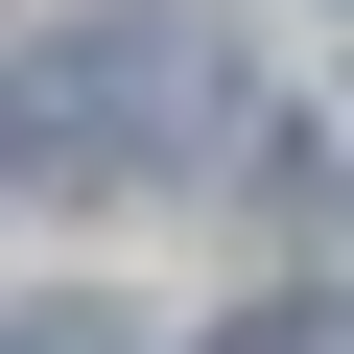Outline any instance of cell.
<instances>
[{
  "label": "cell",
  "instance_id": "obj_3",
  "mask_svg": "<svg viewBox=\"0 0 354 354\" xmlns=\"http://www.w3.org/2000/svg\"><path fill=\"white\" fill-rule=\"evenodd\" d=\"M24 354H118V307H24Z\"/></svg>",
  "mask_w": 354,
  "mask_h": 354
},
{
  "label": "cell",
  "instance_id": "obj_2",
  "mask_svg": "<svg viewBox=\"0 0 354 354\" xmlns=\"http://www.w3.org/2000/svg\"><path fill=\"white\" fill-rule=\"evenodd\" d=\"M213 354H354V307H260V330H213Z\"/></svg>",
  "mask_w": 354,
  "mask_h": 354
},
{
  "label": "cell",
  "instance_id": "obj_1",
  "mask_svg": "<svg viewBox=\"0 0 354 354\" xmlns=\"http://www.w3.org/2000/svg\"><path fill=\"white\" fill-rule=\"evenodd\" d=\"M189 118H213V48L189 24H48L24 48V189H142Z\"/></svg>",
  "mask_w": 354,
  "mask_h": 354
}]
</instances>
